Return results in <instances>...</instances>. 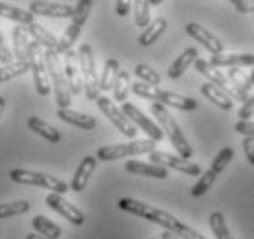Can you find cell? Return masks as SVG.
Wrapping results in <instances>:
<instances>
[{
  "mask_svg": "<svg viewBox=\"0 0 254 239\" xmlns=\"http://www.w3.org/2000/svg\"><path fill=\"white\" fill-rule=\"evenodd\" d=\"M118 208L127 212V214H133L136 217L151 221L155 225L162 227L164 230H172V232H177L179 227L183 225V221H179L172 214H168L164 210H159V208L151 206V204H146V202L138 201V199H133V197H122L118 201Z\"/></svg>",
  "mask_w": 254,
  "mask_h": 239,
  "instance_id": "6da1fadb",
  "label": "cell"
},
{
  "mask_svg": "<svg viewBox=\"0 0 254 239\" xmlns=\"http://www.w3.org/2000/svg\"><path fill=\"white\" fill-rule=\"evenodd\" d=\"M151 113L155 118L159 120L160 129L166 132V136L170 138L173 147L177 149L179 157L188 158V160H190V158L193 157V149H191L190 142L186 140L185 132L181 131V127H179V123L175 121V118H173L172 114H170V111L166 109V105H162V103H159V101H155V103H151Z\"/></svg>",
  "mask_w": 254,
  "mask_h": 239,
  "instance_id": "7a4b0ae2",
  "label": "cell"
},
{
  "mask_svg": "<svg viewBox=\"0 0 254 239\" xmlns=\"http://www.w3.org/2000/svg\"><path fill=\"white\" fill-rule=\"evenodd\" d=\"M45 61L48 66V74H50L52 88H54V96H56V103L59 109L70 107V101H72V92L66 83V76H64L63 64L59 59V54L56 50L45 48Z\"/></svg>",
  "mask_w": 254,
  "mask_h": 239,
  "instance_id": "3957f363",
  "label": "cell"
},
{
  "mask_svg": "<svg viewBox=\"0 0 254 239\" xmlns=\"http://www.w3.org/2000/svg\"><path fill=\"white\" fill-rule=\"evenodd\" d=\"M155 151V140H131L126 144H115V145H105L100 147L96 153V158H100L102 162H113L118 158L126 157H136V155H149Z\"/></svg>",
  "mask_w": 254,
  "mask_h": 239,
  "instance_id": "277c9868",
  "label": "cell"
},
{
  "mask_svg": "<svg viewBox=\"0 0 254 239\" xmlns=\"http://www.w3.org/2000/svg\"><path fill=\"white\" fill-rule=\"evenodd\" d=\"M9 179L17 184H28V186H37V188H46L56 193H66L68 191V184L63 182L58 177H52L48 173H41V171H30V170H11L9 171Z\"/></svg>",
  "mask_w": 254,
  "mask_h": 239,
  "instance_id": "5b68a950",
  "label": "cell"
},
{
  "mask_svg": "<svg viewBox=\"0 0 254 239\" xmlns=\"http://www.w3.org/2000/svg\"><path fill=\"white\" fill-rule=\"evenodd\" d=\"M77 59H79V68H81L83 77V90L89 100H98L100 98V76L96 72L94 54L90 44H81L77 50Z\"/></svg>",
  "mask_w": 254,
  "mask_h": 239,
  "instance_id": "8992f818",
  "label": "cell"
},
{
  "mask_svg": "<svg viewBox=\"0 0 254 239\" xmlns=\"http://www.w3.org/2000/svg\"><path fill=\"white\" fill-rule=\"evenodd\" d=\"M28 63L33 72V83H35V90L39 96H48L52 90L50 74H48V66L45 61V52L43 46L37 41H30V54H28Z\"/></svg>",
  "mask_w": 254,
  "mask_h": 239,
  "instance_id": "52a82bcc",
  "label": "cell"
},
{
  "mask_svg": "<svg viewBox=\"0 0 254 239\" xmlns=\"http://www.w3.org/2000/svg\"><path fill=\"white\" fill-rule=\"evenodd\" d=\"M96 105H98V109L111 120V123H113L124 136H127V138H131V140L136 136V125L127 118L126 113H124L120 107H116V103H113V100H109L105 96H100V98L96 100Z\"/></svg>",
  "mask_w": 254,
  "mask_h": 239,
  "instance_id": "ba28073f",
  "label": "cell"
},
{
  "mask_svg": "<svg viewBox=\"0 0 254 239\" xmlns=\"http://www.w3.org/2000/svg\"><path fill=\"white\" fill-rule=\"evenodd\" d=\"M149 162H155L159 164V166L170 168V170L181 171V173H185L188 177L201 175V168L197 164L190 162L188 158L175 157V155H170V153H164V151H151L149 153Z\"/></svg>",
  "mask_w": 254,
  "mask_h": 239,
  "instance_id": "9c48e42d",
  "label": "cell"
},
{
  "mask_svg": "<svg viewBox=\"0 0 254 239\" xmlns=\"http://www.w3.org/2000/svg\"><path fill=\"white\" fill-rule=\"evenodd\" d=\"M122 111L126 113V116L131 120V121H133L134 125L140 127V129L146 132V134L151 140H155V142H160V140L164 138V131H162V129H160V127L157 125V123H155L151 118H147L146 114L142 113V111H140L136 105L124 101V103H122Z\"/></svg>",
  "mask_w": 254,
  "mask_h": 239,
  "instance_id": "30bf717a",
  "label": "cell"
},
{
  "mask_svg": "<svg viewBox=\"0 0 254 239\" xmlns=\"http://www.w3.org/2000/svg\"><path fill=\"white\" fill-rule=\"evenodd\" d=\"M46 204H48L54 212H58L59 215H63L68 223L76 225V227H81L83 223H85V214H83L77 206H74L72 202L66 201L61 193H56V191H54V193H48V195H46Z\"/></svg>",
  "mask_w": 254,
  "mask_h": 239,
  "instance_id": "8fae6325",
  "label": "cell"
},
{
  "mask_svg": "<svg viewBox=\"0 0 254 239\" xmlns=\"http://www.w3.org/2000/svg\"><path fill=\"white\" fill-rule=\"evenodd\" d=\"M30 13L33 15H43L50 19H70L74 7L70 4H61V2H48V0H32L30 2Z\"/></svg>",
  "mask_w": 254,
  "mask_h": 239,
  "instance_id": "7c38bea8",
  "label": "cell"
},
{
  "mask_svg": "<svg viewBox=\"0 0 254 239\" xmlns=\"http://www.w3.org/2000/svg\"><path fill=\"white\" fill-rule=\"evenodd\" d=\"M63 59V70L66 76V83H68L70 92L74 96L83 92V77H81V68H79V59L74 50H68L64 54Z\"/></svg>",
  "mask_w": 254,
  "mask_h": 239,
  "instance_id": "4fadbf2b",
  "label": "cell"
},
{
  "mask_svg": "<svg viewBox=\"0 0 254 239\" xmlns=\"http://www.w3.org/2000/svg\"><path fill=\"white\" fill-rule=\"evenodd\" d=\"M186 33H188L195 43L203 44L204 48L210 52V56H214V54H223V48H225L223 43L214 35V33H210V30L203 28L201 24H197V22L186 24Z\"/></svg>",
  "mask_w": 254,
  "mask_h": 239,
  "instance_id": "5bb4252c",
  "label": "cell"
},
{
  "mask_svg": "<svg viewBox=\"0 0 254 239\" xmlns=\"http://www.w3.org/2000/svg\"><path fill=\"white\" fill-rule=\"evenodd\" d=\"M210 64L217 68H245L254 66L253 54H214L210 56Z\"/></svg>",
  "mask_w": 254,
  "mask_h": 239,
  "instance_id": "9a60e30c",
  "label": "cell"
},
{
  "mask_svg": "<svg viewBox=\"0 0 254 239\" xmlns=\"http://www.w3.org/2000/svg\"><path fill=\"white\" fill-rule=\"evenodd\" d=\"M195 68L201 76H204L206 79H208V83H214L216 87L223 88V90L232 98V87H230V83H229V77L225 76L217 66H214V64H210L208 61H204V59H199V57H197Z\"/></svg>",
  "mask_w": 254,
  "mask_h": 239,
  "instance_id": "2e32d148",
  "label": "cell"
},
{
  "mask_svg": "<svg viewBox=\"0 0 254 239\" xmlns=\"http://www.w3.org/2000/svg\"><path fill=\"white\" fill-rule=\"evenodd\" d=\"M96 166H98V158L96 157H85L77 166L76 173L72 177V182H70V189L76 191V193H81L83 189L87 188L90 177L94 173Z\"/></svg>",
  "mask_w": 254,
  "mask_h": 239,
  "instance_id": "e0dca14e",
  "label": "cell"
},
{
  "mask_svg": "<svg viewBox=\"0 0 254 239\" xmlns=\"http://www.w3.org/2000/svg\"><path fill=\"white\" fill-rule=\"evenodd\" d=\"M126 171L133 173V175L140 177H149V179H160L164 180L170 177V171L164 166H159V164H146L140 162V160H129L126 162Z\"/></svg>",
  "mask_w": 254,
  "mask_h": 239,
  "instance_id": "ac0fdd59",
  "label": "cell"
},
{
  "mask_svg": "<svg viewBox=\"0 0 254 239\" xmlns=\"http://www.w3.org/2000/svg\"><path fill=\"white\" fill-rule=\"evenodd\" d=\"M229 83L232 87V100L245 101L249 98V90H251V83H249V76H245L240 68H229Z\"/></svg>",
  "mask_w": 254,
  "mask_h": 239,
  "instance_id": "d6986e66",
  "label": "cell"
},
{
  "mask_svg": "<svg viewBox=\"0 0 254 239\" xmlns=\"http://www.w3.org/2000/svg\"><path fill=\"white\" fill-rule=\"evenodd\" d=\"M58 118L66 121V123H70V125L79 127V129H83V131H92V129H96V125H98L96 118H92V116H89V114L72 111L70 107L58 109Z\"/></svg>",
  "mask_w": 254,
  "mask_h": 239,
  "instance_id": "ffe728a7",
  "label": "cell"
},
{
  "mask_svg": "<svg viewBox=\"0 0 254 239\" xmlns=\"http://www.w3.org/2000/svg\"><path fill=\"white\" fill-rule=\"evenodd\" d=\"M159 103L166 105V107H175L179 111H195L197 109V100L188 98V96H181L170 90H159Z\"/></svg>",
  "mask_w": 254,
  "mask_h": 239,
  "instance_id": "44dd1931",
  "label": "cell"
},
{
  "mask_svg": "<svg viewBox=\"0 0 254 239\" xmlns=\"http://www.w3.org/2000/svg\"><path fill=\"white\" fill-rule=\"evenodd\" d=\"M201 94L210 101V103H214L216 107L223 109V111H230L232 109V98H230L223 88L216 87L214 83H204L203 87H201Z\"/></svg>",
  "mask_w": 254,
  "mask_h": 239,
  "instance_id": "7402d4cb",
  "label": "cell"
},
{
  "mask_svg": "<svg viewBox=\"0 0 254 239\" xmlns=\"http://www.w3.org/2000/svg\"><path fill=\"white\" fill-rule=\"evenodd\" d=\"M197 57H199L197 48H193V46H191V48H186V50L183 52L175 61H173L172 66L168 68V77H170V79H179V77L183 76L186 70H188L190 64L195 63Z\"/></svg>",
  "mask_w": 254,
  "mask_h": 239,
  "instance_id": "603a6c76",
  "label": "cell"
},
{
  "mask_svg": "<svg viewBox=\"0 0 254 239\" xmlns=\"http://www.w3.org/2000/svg\"><path fill=\"white\" fill-rule=\"evenodd\" d=\"M24 28H26V32H28V35H32L33 41H37L41 46H45V48H50V50H58L59 39L56 37L54 33L48 32L45 26L37 24V22L33 20V22H30V24H26Z\"/></svg>",
  "mask_w": 254,
  "mask_h": 239,
  "instance_id": "cb8c5ba5",
  "label": "cell"
},
{
  "mask_svg": "<svg viewBox=\"0 0 254 239\" xmlns=\"http://www.w3.org/2000/svg\"><path fill=\"white\" fill-rule=\"evenodd\" d=\"M28 129L33 131L35 134H39V136H43L45 140H48L50 144H59L61 142V132L56 127H52L50 123H46L45 120L37 118V116L28 118Z\"/></svg>",
  "mask_w": 254,
  "mask_h": 239,
  "instance_id": "d4e9b609",
  "label": "cell"
},
{
  "mask_svg": "<svg viewBox=\"0 0 254 239\" xmlns=\"http://www.w3.org/2000/svg\"><path fill=\"white\" fill-rule=\"evenodd\" d=\"M13 39V54L19 61H28L30 54V41H28V32L24 26H15L11 30Z\"/></svg>",
  "mask_w": 254,
  "mask_h": 239,
  "instance_id": "484cf974",
  "label": "cell"
},
{
  "mask_svg": "<svg viewBox=\"0 0 254 239\" xmlns=\"http://www.w3.org/2000/svg\"><path fill=\"white\" fill-rule=\"evenodd\" d=\"M166 28H168V20L155 19L144 28V32L140 33L138 44L140 46H151V44H155L160 39V35L166 32Z\"/></svg>",
  "mask_w": 254,
  "mask_h": 239,
  "instance_id": "4316f807",
  "label": "cell"
},
{
  "mask_svg": "<svg viewBox=\"0 0 254 239\" xmlns=\"http://www.w3.org/2000/svg\"><path fill=\"white\" fill-rule=\"evenodd\" d=\"M32 225L35 232L41 234V236H46V238H50V239H59L61 234H63L61 227L56 225L54 221H50L48 217H45V215H35L32 221Z\"/></svg>",
  "mask_w": 254,
  "mask_h": 239,
  "instance_id": "83f0119b",
  "label": "cell"
},
{
  "mask_svg": "<svg viewBox=\"0 0 254 239\" xmlns=\"http://www.w3.org/2000/svg\"><path fill=\"white\" fill-rule=\"evenodd\" d=\"M118 72H120V63H118V59L109 57L107 61H105V64H103L102 76H100V90H113Z\"/></svg>",
  "mask_w": 254,
  "mask_h": 239,
  "instance_id": "f1b7e54d",
  "label": "cell"
},
{
  "mask_svg": "<svg viewBox=\"0 0 254 239\" xmlns=\"http://www.w3.org/2000/svg\"><path fill=\"white\" fill-rule=\"evenodd\" d=\"M0 17L7 20H13L17 24H30L33 22V13L26 11V9H20V7H13L9 4H4L0 2Z\"/></svg>",
  "mask_w": 254,
  "mask_h": 239,
  "instance_id": "f546056e",
  "label": "cell"
},
{
  "mask_svg": "<svg viewBox=\"0 0 254 239\" xmlns=\"http://www.w3.org/2000/svg\"><path fill=\"white\" fill-rule=\"evenodd\" d=\"M217 177H219V173H217L214 168H210V170H206L204 173H201V175H199V180L191 186L190 195L191 197H203L204 193H206V191L214 186V182H216Z\"/></svg>",
  "mask_w": 254,
  "mask_h": 239,
  "instance_id": "4dcf8cb0",
  "label": "cell"
},
{
  "mask_svg": "<svg viewBox=\"0 0 254 239\" xmlns=\"http://www.w3.org/2000/svg\"><path fill=\"white\" fill-rule=\"evenodd\" d=\"M79 33H81V26L74 24V22H70V24L66 26L63 37L59 39V43H58V50H56L59 56H64L68 50H72V44L77 41Z\"/></svg>",
  "mask_w": 254,
  "mask_h": 239,
  "instance_id": "1f68e13d",
  "label": "cell"
},
{
  "mask_svg": "<svg viewBox=\"0 0 254 239\" xmlns=\"http://www.w3.org/2000/svg\"><path fill=\"white\" fill-rule=\"evenodd\" d=\"M131 90V76L127 70H120L118 76H116L115 87H113V96H115V101L118 103H124L127 100V94Z\"/></svg>",
  "mask_w": 254,
  "mask_h": 239,
  "instance_id": "d6a6232c",
  "label": "cell"
},
{
  "mask_svg": "<svg viewBox=\"0 0 254 239\" xmlns=\"http://www.w3.org/2000/svg\"><path fill=\"white\" fill-rule=\"evenodd\" d=\"M30 68V63L28 61H15V63H7L0 66V83L9 81L13 77H19L22 74H26Z\"/></svg>",
  "mask_w": 254,
  "mask_h": 239,
  "instance_id": "836d02e7",
  "label": "cell"
},
{
  "mask_svg": "<svg viewBox=\"0 0 254 239\" xmlns=\"http://www.w3.org/2000/svg\"><path fill=\"white\" fill-rule=\"evenodd\" d=\"M208 225H210V230L214 232V236H216L217 239H234L232 238V234H230L229 227H227L225 215H223L221 212H214V214H210Z\"/></svg>",
  "mask_w": 254,
  "mask_h": 239,
  "instance_id": "e575fe53",
  "label": "cell"
},
{
  "mask_svg": "<svg viewBox=\"0 0 254 239\" xmlns=\"http://www.w3.org/2000/svg\"><path fill=\"white\" fill-rule=\"evenodd\" d=\"M32 204L28 201H11L0 204V219H9V217H17L26 212H30Z\"/></svg>",
  "mask_w": 254,
  "mask_h": 239,
  "instance_id": "d590c367",
  "label": "cell"
},
{
  "mask_svg": "<svg viewBox=\"0 0 254 239\" xmlns=\"http://www.w3.org/2000/svg\"><path fill=\"white\" fill-rule=\"evenodd\" d=\"M151 4L149 0H134L133 2V11H134V24L138 28H146L151 22Z\"/></svg>",
  "mask_w": 254,
  "mask_h": 239,
  "instance_id": "8d00e7d4",
  "label": "cell"
},
{
  "mask_svg": "<svg viewBox=\"0 0 254 239\" xmlns=\"http://www.w3.org/2000/svg\"><path fill=\"white\" fill-rule=\"evenodd\" d=\"M131 90H133V94H136L138 98H144V100H151V101L159 100L160 88L153 87V85H147V83H144V81L131 83Z\"/></svg>",
  "mask_w": 254,
  "mask_h": 239,
  "instance_id": "74e56055",
  "label": "cell"
},
{
  "mask_svg": "<svg viewBox=\"0 0 254 239\" xmlns=\"http://www.w3.org/2000/svg\"><path fill=\"white\" fill-rule=\"evenodd\" d=\"M134 76L138 77L140 81L147 83V85H153V87H157L160 83V74H157V70H153L151 66L142 64V63L134 66Z\"/></svg>",
  "mask_w": 254,
  "mask_h": 239,
  "instance_id": "f35d334b",
  "label": "cell"
},
{
  "mask_svg": "<svg viewBox=\"0 0 254 239\" xmlns=\"http://www.w3.org/2000/svg\"><path fill=\"white\" fill-rule=\"evenodd\" d=\"M254 116V94L249 96L247 100L243 101V105L238 111V118L240 120H249Z\"/></svg>",
  "mask_w": 254,
  "mask_h": 239,
  "instance_id": "ab89813d",
  "label": "cell"
},
{
  "mask_svg": "<svg viewBox=\"0 0 254 239\" xmlns=\"http://www.w3.org/2000/svg\"><path fill=\"white\" fill-rule=\"evenodd\" d=\"M234 129H236V132H240L243 136L254 138V121H251V120H240L234 125Z\"/></svg>",
  "mask_w": 254,
  "mask_h": 239,
  "instance_id": "60d3db41",
  "label": "cell"
},
{
  "mask_svg": "<svg viewBox=\"0 0 254 239\" xmlns=\"http://www.w3.org/2000/svg\"><path fill=\"white\" fill-rule=\"evenodd\" d=\"M175 234H177V236H181L183 239H206L204 236H201V234L197 232L195 228L188 227V225H185V223L179 227V230Z\"/></svg>",
  "mask_w": 254,
  "mask_h": 239,
  "instance_id": "b9f144b4",
  "label": "cell"
},
{
  "mask_svg": "<svg viewBox=\"0 0 254 239\" xmlns=\"http://www.w3.org/2000/svg\"><path fill=\"white\" fill-rule=\"evenodd\" d=\"M0 63L2 64L13 63V54H11V50L6 46V43H4L2 33H0Z\"/></svg>",
  "mask_w": 254,
  "mask_h": 239,
  "instance_id": "7bdbcfd3",
  "label": "cell"
},
{
  "mask_svg": "<svg viewBox=\"0 0 254 239\" xmlns=\"http://www.w3.org/2000/svg\"><path fill=\"white\" fill-rule=\"evenodd\" d=\"M232 6L240 13H254V0H236Z\"/></svg>",
  "mask_w": 254,
  "mask_h": 239,
  "instance_id": "ee69618b",
  "label": "cell"
},
{
  "mask_svg": "<svg viewBox=\"0 0 254 239\" xmlns=\"http://www.w3.org/2000/svg\"><path fill=\"white\" fill-rule=\"evenodd\" d=\"M243 151H245V155H247L249 164H253L254 166V138L245 136V140H243Z\"/></svg>",
  "mask_w": 254,
  "mask_h": 239,
  "instance_id": "f6af8a7d",
  "label": "cell"
},
{
  "mask_svg": "<svg viewBox=\"0 0 254 239\" xmlns=\"http://www.w3.org/2000/svg\"><path fill=\"white\" fill-rule=\"evenodd\" d=\"M131 2L133 0H116V15L118 17H127L129 11H131Z\"/></svg>",
  "mask_w": 254,
  "mask_h": 239,
  "instance_id": "bcb514c9",
  "label": "cell"
},
{
  "mask_svg": "<svg viewBox=\"0 0 254 239\" xmlns=\"http://www.w3.org/2000/svg\"><path fill=\"white\" fill-rule=\"evenodd\" d=\"M160 239H183L181 236H177L175 232H172V230H164L162 232V236H160Z\"/></svg>",
  "mask_w": 254,
  "mask_h": 239,
  "instance_id": "7dc6e473",
  "label": "cell"
},
{
  "mask_svg": "<svg viewBox=\"0 0 254 239\" xmlns=\"http://www.w3.org/2000/svg\"><path fill=\"white\" fill-rule=\"evenodd\" d=\"M26 239H50V238L41 236V234H28V236H26Z\"/></svg>",
  "mask_w": 254,
  "mask_h": 239,
  "instance_id": "c3c4849f",
  "label": "cell"
},
{
  "mask_svg": "<svg viewBox=\"0 0 254 239\" xmlns=\"http://www.w3.org/2000/svg\"><path fill=\"white\" fill-rule=\"evenodd\" d=\"M4 109H6V100L0 96V120H2V114H4Z\"/></svg>",
  "mask_w": 254,
  "mask_h": 239,
  "instance_id": "681fc988",
  "label": "cell"
},
{
  "mask_svg": "<svg viewBox=\"0 0 254 239\" xmlns=\"http://www.w3.org/2000/svg\"><path fill=\"white\" fill-rule=\"evenodd\" d=\"M249 83H251V87H254V66H253V72L249 74Z\"/></svg>",
  "mask_w": 254,
  "mask_h": 239,
  "instance_id": "f907efd6",
  "label": "cell"
},
{
  "mask_svg": "<svg viewBox=\"0 0 254 239\" xmlns=\"http://www.w3.org/2000/svg\"><path fill=\"white\" fill-rule=\"evenodd\" d=\"M162 2H164V0H149V4H151V6H160Z\"/></svg>",
  "mask_w": 254,
  "mask_h": 239,
  "instance_id": "816d5d0a",
  "label": "cell"
},
{
  "mask_svg": "<svg viewBox=\"0 0 254 239\" xmlns=\"http://www.w3.org/2000/svg\"><path fill=\"white\" fill-rule=\"evenodd\" d=\"M230 2H236V0H230Z\"/></svg>",
  "mask_w": 254,
  "mask_h": 239,
  "instance_id": "f5cc1de1",
  "label": "cell"
},
{
  "mask_svg": "<svg viewBox=\"0 0 254 239\" xmlns=\"http://www.w3.org/2000/svg\"><path fill=\"white\" fill-rule=\"evenodd\" d=\"M151 239H155V238H151Z\"/></svg>",
  "mask_w": 254,
  "mask_h": 239,
  "instance_id": "db71d44e",
  "label": "cell"
}]
</instances>
